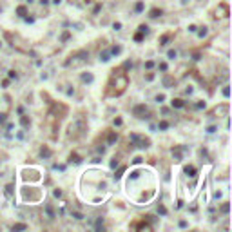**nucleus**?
<instances>
[{
  "instance_id": "1",
  "label": "nucleus",
  "mask_w": 232,
  "mask_h": 232,
  "mask_svg": "<svg viewBox=\"0 0 232 232\" xmlns=\"http://www.w3.org/2000/svg\"><path fill=\"white\" fill-rule=\"evenodd\" d=\"M83 131H85V122L80 118L74 123H71V127H69V138H71V140H76V138H80L83 134Z\"/></svg>"
},
{
  "instance_id": "2",
  "label": "nucleus",
  "mask_w": 232,
  "mask_h": 232,
  "mask_svg": "<svg viewBox=\"0 0 232 232\" xmlns=\"http://www.w3.org/2000/svg\"><path fill=\"white\" fill-rule=\"evenodd\" d=\"M131 142H134V143H140L138 147H142V149H145V147H149V140L147 138H140L138 134H131Z\"/></svg>"
},
{
  "instance_id": "3",
  "label": "nucleus",
  "mask_w": 232,
  "mask_h": 232,
  "mask_svg": "<svg viewBox=\"0 0 232 232\" xmlns=\"http://www.w3.org/2000/svg\"><path fill=\"white\" fill-rule=\"evenodd\" d=\"M136 116H138V118H147V107L145 105H138V107H134V111H133Z\"/></svg>"
},
{
  "instance_id": "4",
  "label": "nucleus",
  "mask_w": 232,
  "mask_h": 232,
  "mask_svg": "<svg viewBox=\"0 0 232 232\" xmlns=\"http://www.w3.org/2000/svg\"><path fill=\"white\" fill-rule=\"evenodd\" d=\"M181 151H183V147H174V149H172V156H174L176 161L181 160Z\"/></svg>"
},
{
  "instance_id": "5",
  "label": "nucleus",
  "mask_w": 232,
  "mask_h": 232,
  "mask_svg": "<svg viewBox=\"0 0 232 232\" xmlns=\"http://www.w3.org/2000/svg\"><path fill=\"white\" fill-rule=\"evenodd\" d=\"M116 140H118V134H116V133H109V138H107V145H112Z\"/></svg>"
},
{
  "instance_id": "6",
  "label": "nucleus",
  "mask_w": 232,
  "mask_h": 232,
  "mask_svg": "<svg viewBox=\"0 0 232 232\" xmlns=\"http://www.w3.org/2000/svg\"><path fill=\"white\" fill-rule=\"evenodd\" d=\"M40 154H42V156H44V158H49V156H51V151H49V149H47V147H45V145H44V147H42V149H40Z\"/></svg>"
},
{
  "instance_id": "7",
  "label": "nucleus",
  "mask_w": 232,
  "mask_h": 232,
  "mask_svg": "<svg viewBox=\"0 0 232 232\" xmlns=\"http://www.w3.org/2000/svg\"><path fill=\"white\" fill-rule=\"evenodd\" d=\"M185 172H187L189 176H196V169L192 165H187V167H185Z\"/></svg>"
},
{
  "instance_id": "8",
  "label": "nucleus",
  "mask_w": 232,
  "mask_h": 232,
  "mask_svg": "<svg viewBox=\"0 0 232 232\" xmlns=\"http://www.w3.org/2000/svg\"><path fill=\"white\" fill-rule=\"evenodd\" d=\"M20 123H22V125H24V127H29V123H31V120L27 118V116H22V118H20Z\"/></svg>"
},
{
  "instance_id": "9",
  "label": "nucleus",
  "mask_w": 232,
  "mask_h": 232,
  "mask_svg": "<svg viewBox=\"0 0 232 232\" xmlns=\"http://www.w3.org/2000/svg\"><path fill=\"white\" fill-rule=\"evenodd\" d=\"M160 15H161V9H152V11H151V15H149V17H151V18H158Z\"/></svg>"
},
{
  "instance_id": "10",
  "label": "nucleus",
  "mask_w": 232,
  "mask_h": 232,
  "mask_svg": "<svg viewBox=\"0 0 232 232\" xmlns=\"http://www.w3.org/2000/svg\"><path fill=\"white\" fill-rule=\"evenodd\" d=\"M185 103H183V100H180V98H176V100H172V107H183Z\"/></svg>"
},
{
  "instance_id": "11",
  "label": "nucleus",
  "mask_w": 232,
  "mask_h": 232,
  "mask_svg": "<svg viewBox=\"0 0 232 232\" xmlns=\"http://www.w3.org/2000/svg\"><path fill=\"white\" fill-rule=\"evenodd\" d=\"M17 13L20 15V17H24V15L27 13V9H26V7H24V6H20V7H18V9H17Z\"/></svg>"
},
{
  "instance_id": "12",
  "label": "nucleus",
  "mask_w": 232,
  "mask_h": 232,
  "mask_svg": "<svg viewBox=\"0 0 232 232\" xmlns=\"http://www.w3.org/2000/svg\"><path fill=\"white\" fill-rule=\"evenodd\" d=\"M45 212H47L49 218H55V212H53V208H51V207H45Z\"/></svg>"
},
{
  "instance_id": "13",
  "label": "nucleus",
  "mask_w": 232,
  "mask_h": 232,
  "mask_svg": "<svg viewBox=\"0 0 232 232\" xmlns=\"http://www.w3.org/2000/svg\"><path fill=\"white\" fill-rule=\"evenodd\" d=\"M71 160L74 161V163H80V161H82V160H80V156H78V154H71Z\"/></svg>"
},
{
  "instance_id": "14",
  "label": "nucleus",
  "mask_w": 232,
  "mask_h": 232,
  "mask_svg": "<svg viewBox=\"0 0 232 232\" xmlns=\"http://www.w3.org/2000/svg\"><path fill=\"white\" fill-rule=\"evenodd\" d=\"M26 225H13V230H26Z\"/></svg>"
},
{
  "instance_id": "15",
  "label": "nucleus",
  "mask_w": 232,
  "mask_h": 232,
  "mask_svg": "<svg viewBox=\"0 0 232 232\" xmlns=\"http://www.w3.org/2000/svg\"><path fill=\"white\" fill-rule=\"evenodd\" d=\"M100 58H102L103 62H107L109 60V53H100Z\"/></svg>"
},
{
  "instance_id": "16",
  "label": "nucleus",
  "mask_w": 232,
  "mask_h": 232,
  "mask_svg": "<svg viewBox=\"0 0 232 232\" xmlns=\"http://www.w3.org/2000/svg\"><path fill=\"white\" fill-rule=\"evenodd\" d=\"M158 127L163 131V129H167V127H169V123H167V122H160V125H158Z\"/></svg>"
},
{
  "instance_id": "17",
  "label": "nucleus",
  "mask_w": 232,
  "mask_h": 232,
  "mask_svg": "<svg viewBox=\"0 0 232 232\" xmlns=\"http://www.w3.org/2000/svg\"><path fill=\"white\" fill-rule=\"evenodd\" d=\"M83 82H92V74H83Z\"/></svg>"
},
{
  "instance_id": "18",
  "label": "nucleus",
  "mask_w": 232,
  "mask_h": 232,
  "mask_svg": "<svg viewBox=\"0 0 232 232\" xmlns=\"http://www.w3.org/2000/svg\"><path fill=\"white\" fill-rule=\"evenodd\" d=\"M142 9H143V2H138V4H136V11L140 13Z\"/></svg>"
},
{
  "instance_id": "19",
  "label": "nucleus",
  "mask_w": 232,
  "mask_h": 232,
  "mask_svg": "<svg viewBox=\"0 0 232 232\" xmlns=\"http://www.w3.org/2000/svg\"><path fill=\"white\" fill-rule=\"evenodd\" d=\"M73 218H76V219H82V218H83V216H82L80 212H73Z\"/></svg>"
},
{
  "instance_id": "20",
  "label": "nucleus",
  "mask_w": 232,
  "mask_h": 232,
  "mask_svg": "<svg viewBox=\"0 0 232 232\" xmlns=\"http://www.w3.org/2000/svg\"><path fill=\"white\" fill-rule=\"evenodd\" d=\"M158 212H160V214H167V210H165V207H161V205L158 207Z\"/></svg>"
},
{
  "instance_id": "21",
  "label": "nucleus",
  "mask_w": 232,
  "mask_h": 232,
  "mask_svg": "<svg viewBox=\"0 0 232 232\" xmlns=\"http://www.w3.org/2000/svg\"><path fill=\"white\" fill-rule=\"evenodd\" d=\"M228 208H230V207H228V203H225V205L221 207V210H223V212H228Z\"/></svg>"
},
{
  "instance_id": "22",
  "label": "nucleus",
  "mask_w": 232,
  "mask_h": 232,
  "mask_svg": "<svg viewBox=\"0 0 232 232\" xmlns=\"http://www.w3.org/2000/svg\"><path fill=\"white\" fill-rule=\"evenodd\" d=\"M138 176H140V172H138V171H134L133 174H131V178H133V180H136V178H138Z\"/></svg>"
},
{
  "instance_id": "23",
  "label": "nucleus",
  "mask_w": 232,
  "mask_h": 232,
  "mask_svg": "<svg viewBox=\"0 0 232 232\" xmlns=\"http://www.w3.org/2000/svg\"><path fill=\"white\" fill-rule=\"evenodd\" d=\"M169 58H176V51H169Z\"/></svg>"
},
{
  "instance_id": "24",
  "label": "nucleus",
  "mask_w": 232,
  "mask_h": 232,
  "mask_svg": "<svg viewBox=\"0 0 232 232\" xmlns=\"http://www.w3.org/2000/svg\"><path fill=\"white\" fill-rule=\"evenodd\" d=\"M152 65H154V62H151V60H149V62H147V64H145V67H147V69H151Z\"/></svg>"
},
{
  "instance_id": "25",
  "label": "nucleus",
  "mask_w": 232,
  "mask_h": 232,
  "mask_svg": "<svg viewBox=\"0 0 232 232\" xmlns=\"http://www.w3.org/2000/svg\"><path fill=\"white\" fill-rule=\"evenodd\" d=\"M111 53H112V55H118V53H120V47H112Z\"/></svg>"
},
{
  "instance_id": "26",
  "label": "nucleus",
  "mask_w": 232,
  "mask_h": 232,
  "mask_svg": "<svg viewBox=\"0 0 232 232\" xmlns=\"http://www.w3.org/2000/svg\"><path fill=\"white\" fill-rule=\"evenodd\" d=\"M123 171H125V169H123V167H122V169H120V171H118V172H116V174H114V176H116V178H120V176H122V172H123Z\"/></svg>"
},
{
  "instance_id": "27",
  "label": "nucleus",
  "mask_w": 232,
  "mask_h": 232,
  "mask_svg": "<svg viewBox=\"0 0 232 232\" xmlns=\"http://www.w3.org/2000/svg\"><path fill=\"white\" fill-rule=\"evenodd\" d=\"M55 196H56V198H60V196H62V190H60V189H56V190H55Z\"/></svg>"
},
{
  "instance_id": "28",
  "label": "nucleus",
  "mask_w": 232,
  "mask_h": 232,
  "mask_svg": "<svg viewBox=\"0 0 232 232\" xmlns=\"http://www.w3.org/2000/svg\"><path fill=\"white\" fill-rule=\"evenodd\" d=\"M205 35H207V29H205V27H203V31H199V36H201V38H203V36H205Z\"/></svg>"
},
{
  "instance_id": "29",
  "label": "nucleus",
  "mask_w": 232,
  "mask_h": 232,
  "mask_svg": "<svg viewBox=\"0 0 232 232\" xmlns=\"http://www.w3.org/2000/svg\"><path fill=\"white\" fill-rule=\"evenodd\" d=\"M9 78H17V73H15V71H9Z\"/></svg>"
},
{
  "instance_id": "30",
  "label": "nucleus",
  "mask_w": 232,
  "mask_h": 232,
  "mask_svg": "<svg viewBox=\"0 0 232 232\" xmlns=\"http://www.w3.org/2000/svg\"><path fill=\"white\" fill-rule=\"evenodd\" d=\"M223 94L228 96V85H225V89H223Z\"/></svg>"
},
{
  "instance_id": "31",
  "label": "nucleus",
  "mask_w": 232,
  "mask_h": 232,
  "mask_svg": "<svg viewBox=\"0 0 232 232\" xmlns=\"http://www.w3.org/2000/svg\"><path fill=\"white\" fill-rule=\"evenodd\" d=\"M2 122H6V114H0V123Z\"/></svg>"
}]
</instances>
